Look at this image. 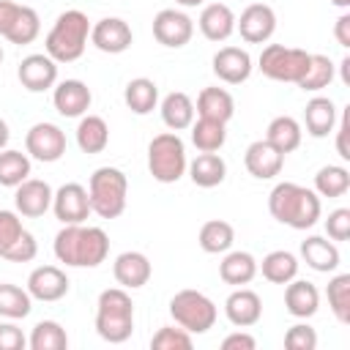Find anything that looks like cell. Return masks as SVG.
<instances>
[{
  "instance_id": "83f0119b",
  "label": "cell",
  "mask_w": 350,
  "mask_h": 350,
  "mask_svg": "<svg viewBox=\"0 0 350 350\" xmlns=\"http://www.w3.org/2000/svg\"><path fill=\"white\" fill-rule=\"evenodd\" d=\"M219 276L224 284L243 287L257 276V260L249 252H224V260L219 262Z\"/></svg>"
},
{
  "instance_id": "74e56055",
  "label": "cell",
  "mask_w": 350,
  "mask_h": 350,
  "mask_svg": "<svg viewBox=\"0 0 350 350\" xmlns=\"http://www.w3.org/2000/svg\"><path fill=\"white\" fill-rule=\"evenodd\" d=\"M33 309V298L27 293V287L22 290L19 284L11 282H0V317L5 320H22L27 317Z\"/></svg>"
},
{
  "instance_id": "1f68e13d",
  "label": "cell",
  "mask_w": 350,
  "mask_h": 350,
  "mask_svg": "<svg viewBox=\"0 0 350 350\" xmlns=\"http://www.w3.org/2000/svg\"><path fill=\"white\" fill-rule=\"evenodd\" d=\"M257 271L271 282V284H287L290 279L298 276V257L293 252H284V249H276V252H268L262 257V262H257Z\"/></svg>"
},
{
  "instance_id": "5bb4252c",
  "label": "cell",
  "mask_w": 350,
  "mask_h": 350,
  "mask_svg": "<svg viewBox=\"0 0 350 350\" xmlns=\"http://www.w3.org/2000/svg\"><path fill=\"white\" fill-rule=\"evenodd\" d=\"M16 77H19V82H22L25 90L44 93V90H49V88L57 85V63L46 52H36V55H27L19 63Z\"/></svg>"
},
{
  "instance_id": "3957f363",
  "label": "cell",
  "mask_w": 350,
  "mask_h": 350,
  "mask_svg": "<svg viewBox=\"0 0 350 350\" xmlns=\"http://www.w3.org/2000/svg\"><path fill=\"white\" fill-rule=\"evenodd\" d=\"M134 331V301L126 287H107L96 304V334L109 345H123Z\"/></svg>"
},
{
  "instance_id": "e575fe53",
  "label": "cell",
  "mask_w": 350,
  "mask_h": 350,
  "mask_svg": "<svg viewBox=\"0 0 350 350\" xmlns=\"http://www.w3.org/2000/svg\"><path fill=\"white\" fill-rule=\"evenodd\" d=\"M227 123L219 120H208V118H197L189 129H191V142L200 153H216L221 150V145L227 142Z\"/></svg>"
},
{
  "instance_id": "9f6ffc18",
  "label": "cell",
  "mask_w": 350,
  "mask_h": 350,
  "mask_svg": "<svg viewBox=\"0 0 350 350\" xmlns=\"http://www.w3.org/2000/svg\"><path fill=\"white\" fill-rule=\"evenodd\" d=\"M178 5H183V8H197V5H205V0H175Z\"/></svg>"
},
{
  "instance_id": "d590c367",
  "label": "cell",
  "mask_w": 350,
  "mask_h": 350,
  "mask_svg": "<svg viewBox=\"0 0 350 350\" xmlns=\"http://www.w3.org/2000/svg\"><path fill=\"white\" fill-rule=\"evenodd\" d=\"M334 71H336V66H334V60H331L328 55L312 52V55H309L306 74L298 79V88H301L304 93H317V90L328 88V85L334 82Z\"/></svg>"
},
{
  "instance_id": "d6a6232c",
  "label": "cell",
  "mask_w": 350,
  "mask_h": 350,
  "mask_svg": "<svg viewBox=\"0 0 350 350\" xmlns=\"http://www.w3.org/2000/svg\"><path fill=\"white\" fill-rule=\"evenodd\" d=\"M197 241H200V249L202 252H208V254H224L235 243V230L224 219H211V221H205L200 227Z\"/></svg>"
},
{
  "instance_id": "cb8c5ba5",
  "label": "cell",
  "mask_w": 350,
  "mask_h": 350,
  "mask_svg": "<svg viewBox=\"0 0 350 350\" xmlns=\"http://www.w3.org/2000/svg\"><path fill=\"white\" fill-rule=\"evenodd\" d=\"M304 126H306V134L314 137V139H323L334 131L336 126V107L328 96H314L306 101L304 107Z\"/></svg>"
},
{
  "instance_id": "4fadbf2b",
  "label": "cell",
  "mask_w": 350,
  "mask_h": 350,
  "mask_svg": "<svg viewBox=\"0 0 350 350\" xmlns=\"http://www.w3.org/2000/svg\"><path fill=\"white\" fill-rule=\"evenodd\" d=\"M131 41H134V33H131L129 22L120 16H104L96 25H90V44L98 52L120 55L131 46Z\"/></svg>"
},
{
  "instance_id": "7dc6e473",
  "label": "cell",
  "mask_w": 350,
  "mask_h": 350,
  "mask_svg": "<svg viewBox=\"0 0 350 350\" xmlns=\"http://www.w3.org/2000/svg\"><path fill=\"white\" fill-rule=\"evenodd\" d=\"M325 232L331 241H347L350 238V208H336L325 219Z\"/></svg>"
},
{
  "instance_id": "f546056e",
  "label": "cell",
  "mask_w": 350,
  "mask_h": 350,
  "mask_svg": "<svg viewBox=\"0 0 350 350\" xmlns=\"http://www.w3.org/2000/svg\"><path fill=\"white\" fill-rule=\"evenodd\" d=\"M77 145L82 153H101L109 145V126L101 115H82L77 126Z\"/></svg>"
},
{
  "instance_id": "11a10c76",
  "label": "cell",
  "mask_w": 350,
  "mask_h": 350,
  "mask_svg": "<svg viewBox=\"0 0 350 350\" xmlns=\"http://www.w3.org/2000/svg\"><path fill=\"white\" fill-rule=\"evenodd\" d=\"M339 68H342V82H345V85H350V57H342Z\"/></svg>"
},
{
  "instance_id": "c3c4849f",
  "label": "cell",
  "mask_w": 350,
  "mask_h": 350,
  "mask_svg": "<svg viewBox=\"0 0 350 350\" xmlns=\"http://www.w3.org/2000/svg\"><path fill=\"white\" fill-rule=\"evenodd\" d=\"M27 336L14 323H0V350H25Z\"/></svg>"
},
{
  "instance_id": "b9f144b4",
  "label": "cell",
  "mask_w": 350,
  "mask_h": 350,
  "mask_svg": "<svg viewBox=\"0 0 350 350\" xmlns=\"http://www.w3.org/2000/svg\"><path fill=\"white\" fill-rule=\"evenodd\" d=\"M328 306L342 325H350V273H336L328 282Z\"/></svg>"
},
{
  "instance_id": "4316f807",
  "label": "cell",
  "mask_w": 350,
  "mask_h": 350,
  "mask_svg": "<svg viewBox=\"0 0 350 350\" xmlns=\"http://www.w3.org/2000/svg\"><path fill=\"white\" fill-rule=\"evenodd\" d=\"M161 120L170 131H183L194 123V101L183 93V90H172L161 98Z\"/></svg>"
},
{
  "instance_id": "db71d44e",
  "label": "cell",
  "mask_w": 350,
  "mask_h": 350,
  "mask_svg": "<svg viewBox=\"0 0 350 350\" xmlns=\"http://www.w3.org/2000/svg\"><path fill=\"white\" fill-rule=\"evenodd\" d=\"M8 139H11V131H8V123L0 118V150L8 145Z\"/></svg>"
},
{
  "instance_id": "836d02e7",
  "label": "cell",
  "mask_w": 350,
  "mask_h": 350,
  "mask_svg": "<svg viewBox=\"0 0 350 350\" xmlns=\"http://www.w3.org/2000/svg\"><path fill=\"white\" fill-rule=\"evenodd\" d=\"M123 101H126V107H129L134 115H148V112H153L156 104H159V88H156L153 79L137 77V79H131V82L126 85Z\"/></svg>"
},
{
  "instance_id": "680465c9",
  "label": "cell",
  "mask_w": 350,
  "mask_h": 350,
  "mask_svg": "<svg viewBox=\"0 0 350 350\" xmlns=\"http://www.w3.org/2000/svg\"><path fill=\"white\" fill-rule=\"evenodd\" d=\"M0 63H3V46H0Z\"/></svg>"
},
{
  "instance_id": "7c38bea8",
  "label": "cell",
  "mask_w": 350,
  "mask_h": 350,
  "mask_svg": "<svg viewBox=\"0 0 350 350\" xmlns=\"http://www.w3.org/2000/svg\"><path fill=\"white\" fill-rule=\"evenodd\" d=\"M52 211L63 224H85L90 211V197L82 183H63L52 194Z\"/></svg>"
},
{
  "instance_id": "4dcf8cb0",
  "label": "cell",
  "mask_w": 350,
  "mask_h": 350,
  "mask_svg": "<svg viewBox=\"0 0 350 350\" xmlns=\"http://www.w3.org/2000/svg\"><path fill=\"white\" fill-rule=\"evenodd\" d=\"M265 139L279 150V153H293L298 145H301V139H304V131H301V123L295 120V118H290V115H279V118H273L271 123H268V129H265Z\"/></svg>"
},
{
  "instance_id": "d4e9b609",
  "label": "cell",
  "mask_w": 350,
  "mask_h": 350,
  "mask_svg": "<svg viewBox=\"0 0 350 350\" xmlns=\"http://www.w3.org/2000/svg\"><path fill=\"white\" fill-rule=\"evenodd\" d=\"M301 257L317 273H331L339 268V249L334 241H328L323 235H309L301 243Z\"/></svg>"
},
{
  "instance_id": "6f0895ef",
  "label": "cell",
  "mask_w": 350,
  "mask_h": 350,
  "mask_svg": "<svg viewBox=\"0 0 350 350\" xmlns=\"http://www.w3.org/2000/svg\"><path fill=\"white\" fill-rule=\"evenodd\" d=\"M336 8H350V0H331Z\"/></svg>"
},
{
  "instance_id": "277c9868",
  "label": "cell",
  "mask_w": 350,
  "mask_h": 350,
  "mask_svg": "<svg viewBox=\"0 0 350 350\" xmlns=\"http://www.w3.org/2000/svg\"><path fill=\"white\" fill-rule=\"evenodd\" d=\"M88 38H90L88 14L71 8V11H63L55 19V25L49 27V33L44 38V49L55 63H74V60L82 57V52L88 46Z\"/></svg>"
},
{
  "instance_id": "52a82bcc",
  "label": "cell",
  "mask_w": 350,
  "mask_h": 350,
  "mask_svg": "<svg viewBox=\"0 0 350 350\" xmlns=\"http://www.w3.org/2000/svg\"><path fill=\"white\" fill-rule=\"evenodd\" d=\"M170 314H172L175 325H180L183 331H189L194 336V334H208L216 325L219 309L200 290H178L170 298Z\"/></svg>"
},
{
  "instance_id": "ab89813d",
  "label": "cell",
  "mask_w": 350,
  "mask_h": 350,
  "mask_svg": "<svg viewBox=\"0 0 350 350\" xmlns=\"http://www.w3.org/2000/svg\"><path fill=\"white\" fill-rule=\"evenodd\" d=\"M350 189V172L342 164H325L314 175V191L317 197H342Z\"/></svg>"
},
{
  "instance_id": "e0dca14e",
  "label": "cell",
  "mask_w": 350,
  "mask_h": 350,
  "mask_svg": "<svg viewBox=\"0 0 350 350\" xmlns=\"http://www.w3.org/2000/svg\"><path fill=\"white\" fill-rule=\"evenodd\" d=\"M211 66H213V74L221 79V82H227V85H241V82H246L249 77H252V55L246 52V49H241V46H221L216 55H213V60H211Z\"/></svg>"
},
{
  "instance_id": "8d00e7d4",
  "label": "cell",
  "mask_w": 350,
  "mask_h": 350,
  "mask_svg": "<svg viewBox=\"0 0 350 350\" xmlns=\"http://www.w3.org/2000/svg\"><path fill=\"white\" fill-rule=\"evenodd\" d=\"M30 350H66L68 347V334L57 320H41L33 325L27 336Z\"/></svg>"
},
{
  "instance_id": "ee69618b",
  "label": "cell",
  "mask_w": 350,
  "mask_h": 350,
  "mask_svg": "<svg viewBox=\"0 0 350 350\" xmlns=\"http://www.w3.org/2000/svg\"><path fill=\"white\" fill-rule=\"evenodd\" d=\"M22 232H25V227H22L19 213H14V211H0V257L14 246V241H16Z\"/></svg>"
},
{
  "instance_id": "484cf974",
  "label": "cell",
  "mask_w": 350,
  "mask_h": 350,
  "mask_svg": "<svg viewBox=\"0 0 350 350\" xmlns=\"http://www.w3.org/2000/svg\"><path fill=\"white\" fill-rule=\"evenodd\" d=\"M194 112H197L200 118L227 123V120L235 115V98H232L230 90H224V88H202L200 96H197Z\"/></svg>"
},
{
  "instance_id": "f1b7e54d",
  "label": "cell",
  "mask_w": 350,
  "mask_h": 350,
  "mask_svg": "<svg viewBox=\"0 0 350 350\" xmlns=\"http://www.w3.org/2000/svg\"><path fill=\"white\" fill-rule=\"evenodd\" d=\"M189 178L194 186L200 189H213L219 183H224L227 178V161L219 153H200L194 161H189Z\"/></svg>"
},
{
  "instance_id": "5b68a950",
  "label": "cell",
  "mask_w": 350,
  "mask_h": 350,
  "mask_svg": "<svg viewBox=\"0 0 350 350\" xmlns=\"http://www.w3.org/2000/svg\"><path fill=\"white\" fill-rule=\"evenodd\" d=\"M90 211L101 219H118L126 211L129 178L118 167H98L88 180Z\"/></svg>"
},
{
  "instance_id": "7bdbcfd3",
  "label": "cell",
  "mask_w": 350,
  "mask_h": 350,
  "mask_svg": "<svg viewBox=\"0 0 350 350\" xmlns=\"http://www.w3.org/2000/svg\"><path fill=\"white\" fill-rule=\"evenodd\" d=\"M191 334L183 331L180 325H164L150 336L153 350H191Z\"/></svg>"
},
{
  "instance_id": "44dd1931",
  "label": "cell",
  "mask_w": 350,
  "mask_h": 350,
  "mask_svg": "<svg viewBox=\"0 0 350 350\" xmlns=\"http://www.w3.org/2000/svg\"><path fill=\"white\" fill-rule=\"evenodd\" d=\"M224 314H227V320H230L235 328H252V325H257L260 317H262V301H260V295H257L254 290L238 287V290H232V293L227 295V301H224Z\"/></svg>"
},
{
  "instance_id": "f5cc1de1",
  "label": "cell",
  "mask_w": 350,
  "mask_h": 350,
  "mask_svg": "<svg viewBox=\"0 0 350 350\" xmlns=\"http://www.w3.org/2000/svg\"><path fill=\"white\" fill-rule=\"evenodd\" d=\"M334 36H336V41H339V46H350V14H342L339 19H336V25H334Z\"/></svg>"
},
{
  "instance_id": "bcb514c9",
  "label": "cell",
  "mask_w": 350,
  "mask_h": 350,
  "mask_svg": "<svg viewBox=\"0 0 350 350\" xmlns=\"http://www.w3.org/2000/svg\"><path fill=\"white\" fill-rule=\"evenodd\" d=\"M36 254H38V243H36L33 232L25 230V232L14 241V246L3 254V260H8V262H30Z\"/></svg>"
},
{
  "instance_id": "7a4b0ae2",
  "label": "cell",
  "mask_w": 350,
  "mask_h": 350,
  "mask_svg": "<svg viewBox=\"0 0 350 350\" xmlns=\"http://www.w3.org/2000/svg\"><path fill=\"white\" fill-rule=\"evenodd\" d=\"M268 211L279 224H287L293 230H309L317 224L323 205L314 189H306L293 180H282L268 194Z\"/></svg>"
},
{
  "instance_id": "603a6c76",
  "label": "cell",
  "mask_w": 350,
  "mask_h": 350,
  "mask_svg": "<svg viewBox=\"0 0 350 350\" xmlns=\"http://www.w3.org/2000/svg\"><path fill=\"white\" fill-rule=\"evenodd\" d=\"M284 306L293 317L306 320L320 309V290L306 279H290L284 284Z\"/></svg>"
},
{
  "instance_id": "30bf717a",
  "label": "cell",
  "mask_w": 350,
  "mask_h": 350,
  "mask_svg": "<svg viewBox=\"0 0 350 350\" xmlns=\"http://www.w3.org/2000/svg\"><path fill=\"white\" fill-rule=\"evenodd\" d=\"M191 36H194V22L189 14H183L178 8H161L153 16V38L161 46L180 49L191 41Z\"/></svg>"
},
{
  "instance_id": "60d3db41",
  "label": "cell",
  "mask_w": 350,
  "mask_h": 350,
  "mask_svg": "<svg viewBox=\"0 0 350 350\" xmlns=\"http://www.w3.org/2000/svg\"><path fill=\"white\" fill-rule=\"evenodd\" d=\"M38 33H41V19H38L36 8H30V5H19V14H16L11 30L5 33V38H8L11 44L25 46V44H33V41L38 38Z\"/></svg>"
},
{
  "instance_id": "ffe728a7",
  "label": "cell",
  "mask_w": 350,
  "mask_h": 350,
  "mask_svg": "<svg viewBox=\"0 0 350 350\" xmlns=\"http://www.w3.org/2000/svg\"><path fill=\"white\" fill-rule=\"evenodd\" d=\"M153 265L142 252H120L112 262V276L126 290H139L150 282Z\"/></svg>"
},
{
  "instance_id": "f6af8a7d",
  "label": "cell",
  "mask_w": 350,
  "mask_h": 350,
  "mask_svg": "<svg viewBox=\"0 0 350 350\" xmlns=\"http://www.w3.org/2000/svg\"><path fill=\"white\" fill-rule=\"evenodd\" d=\"M284 347L287 350H314L317 347V334L312 325L306 323H295L293 328H287L284 334Z\"/></svg>"
},
{
  "instance_id": "816d5d0a",
  "label": "cell",
  "mask_w": 350,
  "mask_h": 350,
  "mask_svg": "<svg viewBox=\"0 0 350 350\" xmlns=\"http://www.w3.org/2000/svg\"><path fill=\"white\" fill-rule=\"evenodd\" d=\"M16 14H19V3H14V0H0V38H5V33L11 30Z\"/></svg>"
},
{
  "instance_id": "7402d4cb",
  "label": "cell",
  "mask_w": 350,
  "mask_h": 350,
  "mask_svg": "<svg viewBox=\"0 0 350 350\" xmlns=\"http://www.w3.org/2000/svg\"><path fill=\"white\" fill-rule=\"evenodd\" d=\"M197 25L208 41H227L235 33V14L227 3H205Z\"/></svg>"
},
{
  "instance_id": "ba28073f",
  "label": "cell",
  "mask_w": 350,
  "mask_h": 350,
  "mask_svg": "<svg viewBox=\"0 0 350 350\" xmlns=\"http://www.w3.org/2000/svg\"><path fill=\"white\" fill-rule=\"evenodd\" d=\"M309 55L306 49L298 46H284V44H265L260 52V71L273 79V82H293L298 85V79L306 74L309 66Z\"/></svg>"
},
{
  "instance_id": "681fc988",
  "label": "cell",
  "mask_w": 350,
  "mask_h": 350,
  "mask_svg": "<svg viewBox=\"0 0 350 350\" xmlns=\"http://www.w3.org/2000/svg\"><path fill=\"white\" fill-rule=\"evenodd\" d=\"M254 347H257V339L246 331H235L221 339V350H254Z\"/></svg>"
},
{
  "instance_id": "2e32d148",
  "label": "cell",
  "mask_w": 350,
  "mask_h": 350,
  "mask_svg": "<svg viewBox=\"0 0 350 350\" xmlns=\"http://www.w3.org/2000/svg\"><path fill=\"white\" fill-rule=\"evenodd\" d=\"M52 186L46 180H38V178H27L16 186L14 191V205H16V213L27 216V219H38L44 216L49 208H52Z\"/></svg>"
},
{
  "instance_id": "f35d334b",
  "label": "cell",
  "mask_w": 350,
  "mask_h": 350,
  "mask_svg": "<svg viewBox=\"0 0 350 350\" xmlns=\"http://www.w3.org/2000/svg\"><path fill=\"white\" fill-rule=\"evenodd\" d=\"M27 178H30V156L22 150L3 148L0 150V186L16 189Z\"/></svg>"
},
{
  "instance_id": "d6986e66",
  "label": "cell",
  "mask_w": 350,
  "mask_h": 350,
  "mask_svg": "<svg viewBox=\"0 0 350 350\" xmlns=\"http://www.w3.org/2000/svg\"><path fill=\"white\" fill-rule=\"evenodd\" d=\"M243 164L249 170L252 178L257 180H271L282 172L284 167V153H279L268 139H254L246 153H243Z\"/></svg>"
},
{
  "instance_id": "9a60e30c",
  "label": "cell",
  "mask_w": 350,
  "mask_h": 350,
  "mask_svg": "<svg viewBox=\"0 0 350 350\" xmlns=\"http://www.w3.org/2000/svg\"><path fill=\"white\" fill-rule=\"evenodd\" d=\"M68 284L71 282H68L66 271L57 268V265H38L27 276V293H30V298L44 301V304L60 301L68 293Z\"/></svg>"
},
{
  "instance_id": "6da1fadb",
  "label": "cell",
  "mask_w": 350,
  "mask_h": 350,
  "mask_svg": "<svg viewBox=\"0 0 350 350\" xmlns=\"http://www.w3.org/2000/svg\"><path fill=\"white\" fill-rule=\"evenodd\" d=\"M55 257L68 268H96L109 254V235L101 227L63 224L55 235Z\"/></svg>"
},
{
  "instance_id": "ac0fdd59",
  "label": "cell",
  "mask_w": 350,
  "mask_h": 350,
  "mask_svg": "<svg viewBox=\"0 0 350 350\" xmlns=\"http://www.w3.org/2000/svg\"><path fill=\"white\" fill-rule=\"evenodd\" d=\"M93 93L82 79H63L52 90V104L63 118H82L90 109Z\"/></svg>"
},
{
  "instance_id": "8992f818",
  "label": "cell",
  "mask_w": 350,
  "mask_h": 350,
  "mask_svg": "<svg viewBox=\"0 0 350 350\" xmlns=\"http://www.w3.org/2000/svg\"><path fill=\"white\" fill-rule=\"evenodd\" d=\"M189 159L178 131H161L148 145V172L159 183H178L186 175Z\"/></svg>"
},
{
  "instance_id": "f907efd6",
  "label": "cell",
  "mask_w": 350,
  "mask_h": 350,
  "mask_svg": "<svg viewBox=\"0 0 350 350\" xmlns=\"http://www.w3.org/2000/svg\"><path fill=\"white\" fill-rule=\"evenodd\" d=\"M347 134H350V107H345V112H342V118H339V131H336V153H339L345 161L350 159Z\"/></svg>"
},
{
  "instance_id": "9c48e42d",
  "label": "cell",
  "mask_w": 350,
  "mask_h": 350,
  "mask_svg": "<svg viewBox=\"0 0 350 350\" xmlns=\"http://www.w3.org/2000/svg\"><path fill=\"white\" fill-rule=\"evenodd\" d=\"M25 150L30 159L52 164V161L63 159V153H66V134L55 123H36L25 134Z\"/></svg>"
},
{
  "instance_id": "8fae6325",
  "label": "cell",
  "mask_w": 350,
  "mask_h": 350,
  "mask_svg": "<svg viewBox=\"0 0 350 350\" xmlns=\"http://www.w3.org/2000/svg\"><path fill=\"white\" fill-rule=\"evenodd\" d=\"M235 30L246 44H265L276 33V14L265 3H252L235 16Z\"/></svg>"
}]
</instances>
